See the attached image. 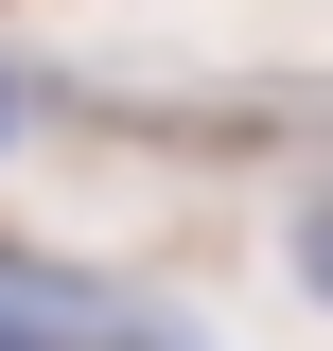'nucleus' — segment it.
<instances>
[{
    "label": "nucleus",
    "instance_id": "nucleus-2",
    "mask_svg": "<svg viewBox=\"0 0 333 351\" xmlns=\"http://www.w3.org/2000/svg\"><path fill=\"white\" fill-rule=\"evenodd\" d=\"M298 281H316V299H333V193H316V211H298Z\"/></svg>",
    "mask_w": 333,
    "mask_h": 351
},
{
    "label": "nucleus",
    "instance_id": "nucleus-3",
    "mask_svg": "<svg viewBox=\"0 0 333 351\" xmlns=\"http://www.w3.org/2000/svg\"><path fill=\"white\" fill-rule=\"evenodd\" d=\"M0 141H18V88H0Z\"/></svg>",
    "mask_w": 333,
    "mask_h": 351
},
{
    "label": "nucleus",
    "instance_id": "nucleus-1",
    "mask_svg": "<svg viewBox=\"0 0 333 351\" xmlns=\"http://www.w3.org/2000/svg\"><path fill=\"white\" fill-rule=\"evenodd\" d=\"M0 351H210V334L88 281V263H53V246H0Z\"/></svg>",
    "mask_w": 333,
    "mask_h": 351
}]
</instances>
